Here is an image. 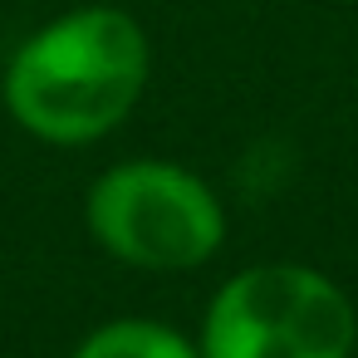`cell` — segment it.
I'll return each instance as SVG.
<instances>
[{
  "mask_svg": "<svg viewBox=\"0 0 358 358\" xmlns=\"http://www.w3.org/2000/svg\"><path fill=\"white\" fill-rule=\"evenodd\" d=\"M143 79L148 40L138 20L89 6L20 45L6 74V103L45 143H89L128 118Z\"/></svg>",
  "mask_w": 358,
  "mask_h": 358,
  "instance_id": "obj_1",
  "label": "cell"
},
{
  "mask_svg": "<svg viewBox=\"0 0 358 358\" xmlns=\"http://www.w3.org/2000/svg\"><path fill=\"white\" fill-rule=\"evenodd\" d=\"M348 294L304 265H255L211 299L201 358H348Z\"/></svg>",
  "mask_w": 358,
  "mask_h": 358,
  "instance_id": "obj_2",
  "label": "cell"
},
{
  "mask_svg": "<svg viewBox=\"0 0 358 358\" xmlns=\"http://www.w3.org/2000/svg\"><path fill=\"white\" fill-rule=\"evenodd\" d=\"M94 236L133 265L187 270L216 255L226 221L216 196L172 162H123L89 192Z\"/></svg>",
  "mask_w": 358,
  "mask_h": 358,
  "instance_id": "obj_3",
  "label": "cell"
},
{
  "mask_svg": "<svg viewBox=\"0 0 358 358\" xmlns=\"http://www.w3.org/2000/svg\"><path fill=\"white\" fill-rule=\"evenodd\" d=\"M74 358H196V348L162 329V324H148V319H118V324H103L94 329Z\"/></svg>",
  "mask_w": 358,
  "mask_h": 358,
  "instance_id": "obj_4",
  "label": "cell"
}]
</instances>
